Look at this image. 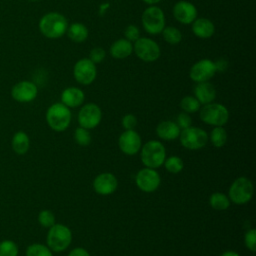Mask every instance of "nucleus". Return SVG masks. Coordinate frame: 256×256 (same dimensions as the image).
<instances>
[{
    "label": "nucleus",
    "mask_w": 256,
    "mask_h": 256,
    "mask_svg": "<svg viewBox=\"0 0 256 256\" xmlns=\"http://www.w3.org/2000/svg\"><path fill=\"white\" fill-rule=\"evenodd\" d=\"M73 75L78 83L82 85H89L96 79V65L88 58L80 59L74 65Z\"/></svg>",
    "instance_id": "nucleus-12"
},
{
    "label": "nucleus",
    "mask_w": 256,
    "mask_h": 256,
    "mask_svg": "<svg viewBox=\"0 0 256 256\" xmlns=\"http://www.w3.org/2000/svg\"><path fill=\"white\" fill-rule=\"evenodd\" d=\"M145 3H147V4H150V5H154V4H156V3H158V2H160L161 0H143Z\"/></svg>",
    "instance_id": "nucleus-42"
},
{
    "label": "nucleus",
    "mask_w": 256,
    "mask_h": 256,
    "mask_svg": "<svg viewBox=\"0 0 256 256\" xmlns=\"http://www.w3.org/2000/svg\"><path fill=\"white\" fill-rule=\"evenodd\" d=\"M254 193L252 181L247 177H238L231 184L228 191V198L236 205H244L248 203Z\"/></svg>",
    "instance_id": "nucleus-6"
},
{
    "label": "nucleus",
    "mask_w": 256,
    "mask_h": 256,
    "mask_svg": "<svg viewBox=\"0 0 256 256\" xmlns=\"http://www.w3.org/2000/svg\"><path fill=\"white\" fill-rule=\"evenodd\" d=\"M200 105L201 104L194 96H185L180 101L181 109L183 110V112H186L188 114L199 111Z\"/></svg>",
    "instance_id": "nucleus-30"
},
{
    "label": "nucleus",
    "mask_w": 256,
    "mask_h": 256,
    "mask_svg": "<svg viewBox=\"0 0 256 256\" xmlns=\"http://www.w3.org/2000/svg\"><path fill=\"white\" fill-rule=\"evenodd\" d=\"M163 165H164L165 169L172 174H177V173L181 172L184 168V162H183L182 158L175 156V155H172V156L166 158Z\"/></svg>",
    "instance_id": "nucleus-28"
},
{
    "label": "nucleus",
    "mask_w": 256,
    "mask_h": 256,
    "mask_svg": "<svg viewBox=\"0 0 256 256\" xmlns=\"http://www.w3.org/2000/svg\"><path fill=\"white\" fill-rule=\"evenodd\" d=\"M220 256H240L236 251H231V250H229V251H225V252H223Z\"/></svg>",
    "instance_id": "nucleus-41"
},
{
    "label": "nucleus",
    "mask_w": 256,
    "mask_h": 256,
    "mask_svg": "<svg viewBox=\"0 0 256 256\" xmlns=\"http://www.w3.org/2000/svg\"><path fill=\"white\" fill-rule=\"evenodd\" d=\"M118 187V180L112 173L103 172L95 177L93 180V189L100 195H110L116 191Z\"/></svg>",
    "instance_id": "nucleus-16"
},
{
    "label": "nucleus",
    "mask_w": 256,
    "mask_h": 256,
    "mask_svg": "<svg viewBox=\"0 0 256 256\" xmlns=\"http://www.w3.org/2000/svg\"><path fill=\"white\" fill-rule=\"evenodd\" d=\"M68 256H90V254H89V252L85 248L77 247V248L72 249L69 252Z\"/></svg>",
    "instance_id": "nucleus-39"
},
{
    "label": "nucleus",
    "mask_w": 256,
    "mask_h": 256,
    "mask_svg": "<svg viewBox=\"0 0 256 256\" xmlns=\"http://www.w3.org/2000/svg\"><path fill=\"white\" fill-rule=\"evenodd\" d=\"M141 21L145 31L151 35L160 34L165 27L164 12L161 8L154 5L144 10Z\"/></svg>",
    "instance_id": "nucleus-8"
},
{
    "label": "nucleus",
    "mask_w": 256,
    "mask_h": 256,
    "mask_svg": "<svg viewBox=\"0 0 256 256\" xmlns=\"http://www.w3.org/2000/svg\"><path fill=\"white\" fill-rule=\"evenodd\" d=\"M80 127L93 129L97 127L102 120V111L95 103H88L81 107L77 116Z\"/></svg>",
    "instance_id": "nucleus-11"
},
{
    "label": "nucleus",
    "mask_w": 256,
    "mask_h": 256,
    "mask_svg": "<svg viewBox=\"0 0 256 256\" xmlns=\"http://www.w3.org/2000/svg\"><path fill=\"white\" fill-rule=\"evenodd\" d=\"M192 31L198 38L207 39L214 34L215 26L207 18H198L192 22Z\"/></svg>",
    "instance_id": "nucleus-21"
},
{
    "label": "nucleus",
    "mask_w": 256,
    "mask_h": 256,
    "mask_svg": "<svg viewBox=\"0 0 256 256\" xmlns=\"http://www.w3.org/2000/svg\"><path fill=\"white\" fill-rule=\"evenodd\" d=\"M85 99L84 92L77 87H68L61 93V103L68 108H76L80 106Z\"/></svg>",
    "instance_id": "nucleus-18"
},
{
    "label": "nucleus",
    "mask_w": 256,
    "mask_h": 256,
    "mask_svg": "<svg viewBox=\"0 0 256 256\" xmlns=\"http://www.w3.org/2000/svg\"><path fill=\"white\" fill-rule=\"evenodd\" d=\"M209 204L215 210L224 211L229 208L231 201L228 198V196L225 195L224 193L215 192V193L211 194V196L209 198Z\"/></svg>",
    "instance_id": "nucleus-25"
},
{
    "label": "nucleus",
    "mask_w": 256,
    "mask_h": 256,
    "mask_svg": "<svg viewBox=\"0 0 256 256\" xmlns=\"http://www.w3.org/2000/svg\"><path fill=\"white\" fill-rule=\"evenodd\" d=\"M214 63H215V66H216V71H223L227 67V62L224 61L223 59H220V60H218L217 62H214Z\"/></svg>",
    "instance_id": "nucleus-40"
},
{
    "label": "nucleus",
    "mask_w": 256,
    "mask_h": 256,
    "mask_svg": "<svg viewBox=\"0 0 256 256\" xmlns=\"http://www.w3.org/2000/svg\"><path fill=\"white\" fill-rule=\"evenodd\" d=\"M70 40L76 43L84 42L88 37V29L87 27L79 22H75L68 26L66 31Z\"/></svg>",
    "instance_id": "nucleus-24"
},
{
    "label": "nucleus",
    "mask_w": 256,
    "mask_h": 256,
    "mask_svg": "<svg viewBox=\"0 0 256 256\" xmlns=\"http://www.w3.org/2000/svg\"><path fill=\"white\" fill-rule=\"evenodd\" d=\"M72 115L70 108L61 102L52 104L46 111V122L48 126L56 131H65L71 123Z\"/></svg>",
    "instance_id": "nucleus-4"
},
{
    "label": "nucleus",
    "mask_w": 256,
    "mask_h": 256,
    "mask_svg": "<svg viewBox=\"0 0 256 256\" xmlns=\"http://www.w3.org/2000/svg\"><path fill=\"white\" fill-rule=\"evenodd\" d=\"M38 222L44 228H50L55 224V215L50 210H42L38 214Z\"/></svg>",
    "instance_id": "nucleus-33"
},
{
    "label": "nucleus",
    "mask_w": 256,
    "mask_h": 256,
    "mask_svg": "<svg viewBox=\"0 0 256 256\" xmlns=\"http://www.w3.org/2000/svg\"><path fill=\"white\" fill-rule=\"evenodd\" d=\"M140 158L145 167L156 169L163 165L166 159V150L164 145L158 140L146 142L140 149Z\"/></svg>",
    "instance_id": "nucleus-3"
},
{
    "label": "nucleus",
    "mask_w": 256,
    "mask_h": 256,
    "mask_svg": "<svg viewBox=\"0 0 256 256\" xmlns=\"http://www.w3.org/2000/svg\"><path fill=\"white\" fill-rule=\"evenodd\" d=\"M135 183L141 191L145 193H151L158 189L161 183V178L155 169L145 167L137 172Z\"/></svg>",
    "instance_id": "nucleus-10"
},
{
    "label": "nucleus",
    "mask_w": 256,
    "mask_h": 256,
    "mask_svg": "<svg viewBox=\"0 0 256 256\" xmlns=\"http://www.w3.org/2000/svg\"><path fill=\"white\" fill-rule=\"evenodd\" d=\"M176 124L178 125V127L183 130L186 129L190 126H192V118L190 117V115L186 112H181L176 119Z\"/></svg>",
    "instance_id": "nucleus-35"
},
{
    "label": "nucleus",
    "mask_w": 256,
    "mask_h": 256,
    "mask_svg": "<svg viewBox=\"0 0 256 256\" xmlns=\"http://www.w3.org/2000/svg\"><path fill=\"white\" fill-rule=\"evenodd\" d=\"M18 246L12 240H3L0 242V256H17Z\"/></svg>",
    "instance_id": "nucleus-31"
},
{
    "label": "nucleus",
    "mask_w": 256,
    "mask_h": 256,
    "mask_svg": "<svg viewBox=\"0 0 256 256\" xmlns=\"http://www.w3.org/2000/svg\"><path fill=\"white\" fill-rule=\"evenodd\" d=\"M199 117L202 122L208 125L214 127L224 126L229 120V111L224 105L211 102L200 107Z\"/></svg>",
    "instance_id": "nucleus-5"
},
{
    "label": "nucleus",
    "mask_w": 256,
    "mask_h": 256,
    "mask_svg": "<svg viewBox=\"0 0 256 256\" xmlns=\"http://www.w3.org/2000/svg\"><path fill=\"white\" fill-rule=\"evenodd\" d=\"M68 28V22L64 15L58 12H49L39 21V30L47 38L56 39L62 37Z\"/></svg>",
    "instance_id": "nucleus-1"
},
{
    "label": "nucleus",
    "mask_w": 256,
    "mask_h": 256,
    "mask_svg": "<svg viewBox=\"0 0 256 256\" xmlns=\"http://www.w3.org/2000/svg\"><path fill=\"white\" fill-rule=\"evenodd\" d=\"M124 35H125V39H127L128 41L135 42L140 37V31L138 27H136L135 25H129L125 28Z\"/></svg>",
    "instance_id": "nucleus-37"
},
{
    "label": "nucleus",
    "mask_w": 256,
    "mask_h": 256,
    "mask_svg": "<svg viewBox=\"0 0 256 256\" xmlns=\"http://www.w3.org/2000/svg\"><path fill=\"white\" fill-rule=\"evenodd\" d=\"M244 243L245 246L251 251L255 252L256 251V230L254 228L249 229L244 236Z\"/></svg>",
    "instance_id": "nucleus-34"
},
{
    "label": "nucleus",
    "mask_w": 256,
    "mask_h": 256,
    "mask_svg": "<svg viewBox=\"0 0 256 256\" xmlns=\"http://www.w3.org/2000/svg\"><path fill=\"white\" fill-rule=\"evenodd\" d=\"M105 56H106V53L104 51L103 48L101 47H95L91 50L90 52V57L89 59L94 63V64H98V63H101L104 59H105Z\"/></svg>",
    "instance_id": "nucleus-36"
},
{
    "label": "nucleus",
    "mask_w": 256,
    "mask_h": 256,
    "mask_svg": "<svg viewBox=\"0 0 256 256\" xmlns=\"http://www.w3.org/2000/svg\"><path fill=\"white\" fill-rule=\"evenodd\" d=\"M38 94L37 86L31 81H20L11 89L12 98L20 103H28L33 101Z\"/></svg>",
    "instance_id": "nucleus-15"
},
{
    "label": "nucleus",
    "mask_w": 256,
    "mask_h": 256,
    "mask_svg": "<svg viewBox=\"0 0 256 256\" xmlns=\"http://www.w3.org/2000/svg\"><path fill=\"white\" fill-rule=\"evenodd\" d=\"M118 146L124 154L133 156L140 151L142 147V140L140 135L134 129L125 130L118 138Z\"/></svg>",
    "instance_id": "nucleus-14"
},
{
    "label": "nucleus",
    "mask_w": 256,
    "mask_h": 256,
    "mask_svg": "<svg viewBox=\"0 0 256 256\" xmlns=\"http://www.w3.org/2000/svg\"><path fill=\"white\" fill-rule=\"evenodd\" d=\"M72 242V232L64 224L55 223L48 230L46 243L52 252L60 253L66 250Z\"/></svg>",
    "instance_id": "nucleus-2"
},
{
    "label": "nucleus",
    "mask_w": 256,
    "mask_h": 256,
    "mask_svg": "<svg viewBox=\"0 0 256 256\" xmlns=\"http://www.w3.org/2000/svg\"><path fill=\"white\" fill-rule=\"evenodd\" d=\"M209 140L216 148L223 147L227 142V132L223 126L214 127L209 135Z\"/></svg>",
    "instance_id": "nucleus-26"
},
{
    "label": "nucleus",
    "mask_w": 256,
    "mask_h": 256,
    "mask_svg": "<svg viewBox=\"0 0 256 256\" xmlns=\"http://www.w3.org/2000/svg\"><path fill=\"white\" fill-rule=\"evenodd\" d=\"M161 33L163 35L164 40L169 44L175 45V44L180 43L182 40V33L176 27H173V26L164 27V29L162 30Z\"/></svg>",
    "instance_id": "nucleus-27"
},
{
    "label": "nucleus",
    "mask_w": 256,
    "mask_h": 256,
    "mask_svg": "<svg viewBox=\"0 0 256 256\" xmlns=\"http://www.w3.org/2000/svg\"><path fill=\"white\" fill-rule=\"evenodd\" d=\"M110 55L115 59H125L133 52V45L125 38L116 40L110 47Z\"/></svg>",
    "instance_id": "nucleus-22"
},
{
    "label": "nucleus",
    "mask_w": 256,
    "mask_h": 256,
    "mask_svg": "<svg viewBox=\"0 0 256 256\" xmlns=\"http://www.w3.org/2000/svg\"><path fill=\"white\" fill-rule=\"evenodd\" d=\"M26 256H53V254L47 245L33 243L27 247Z\"/></svg>",
    "instance_id": "nucleus-29"
},
{
    "label": "nucleus",
    "mask_w": 256,
    "mask_h": 256,
    "mask_svg": "<svg viewBox=\"0 0 256 256\" xmlns=\"http://www.w3.org/2000/svg\"><path fill=\"white\" fill-rule=\"evenodd\" d=\"M137 125V118L134 114H126L122 118V126L125 130H133Z\"/></svg>",
    "instance_id": "nucleus-38"
},
{
    "label": "nucleus",
    "mask_w": 256,
    "mask_h": 256,
    "mask_svg": "<svg viewBox=\"0 0 256 256\" xmlns=\"http://www.w3.org/2000/svg\"><path fill=\"white\" fill-rule=\"evenodd\" d=\"M179 139L184 148L188 150H199L207 144L208 134L202 128L190 126L180 131Z\"/></svg>",
    "instance_id": "nucleus-7"
},
{
    "label": "nucleus",
    "mask_w": 256,
    "mask_h": 256,
    "mask_svg": "<svg viewBox=\"0 0 256 256\" xmlns=\"http://www.w3.org/2000/svg\"><path fill=\"white\" fill-rule=\"evenodd\" d=\"M133 51L144 62H154L161 55L159 45L147 37H139L133 45Z\"/></svg>",
    "instance_id": "nucleus-9"
},
{
    "label": "nucleus",
    "mask_w": 256,
    "mask_h": 256,
    "mask_svg": "<svg viewBox=\"0 0 256 256\" xmlns=\"http://www.w3.org/2000/svg\"><path fill=\"white\" fill-rule=\"evenodd\" d=\"M13 151L18 155H24L27 153L30 147V139L29 136L24 131H17L11 141Z\"/></svg>",
    "instance_id": "nucleus-23"
},
{
    "label": "nucleus",
    "mask_w": 256,
    "mask_h": 256,
    "mask_svg": "<svg viewBox=\"0 0 256 256\" xmlns=\"http://www.w3.org/2000/svg\"><path fill=\"white\" fill-rule=\"evenodd\" d=\"M181 129L178 127L176 122L173 121H162L156 127L157 136L165 141H173L179 137Z\"/></svg>",
    "instance_id": "nucleus-20"
},
{
    "label": "nucleus",
    "mask_w": 256,
    "mask_h": 256,
    "mask_svg": "<svg viewBox=\"0 0 256 256\" xmlns=\"http://www.w3.org/2000/svg\"><path fill=\"white\" fill-rule=\"evenodd\" d=\"M215 63L210 59H201L197 61L190 69L189 77L196 83L210 80L216 73Z\"/></svg>",
    "instance_id": "nucleus-13"
},
{
    "label": "nucleus",
    "mask_w": 256,
    "mask_h": 256,
    "mask_svg": "<svg viewBox=\"0 0 256 256\" xmlns=\"http://www.w3.org/2000/svg\"><path fill=\"white\" fill-rule=\"evenodd\" d=\"M195 98L199 101L200 104H208L214 101L216 98V89L213 84L210 82H200L194 88Z\"/></svg>",
    "instance_id": "nucleus-19"
},
{
    "label": "nucleus",
    "mask_w": 256,
    "mask_h": 256,
    "mask_svg": "<svg viewBox=\"0 0 256 256\" xmlns=\"http://www.w3.org/2000/svg\"><path fill=\"white\" fill-rule=\"evenodd\" d=\"M75 142L80 146H88L91 143V134L88 129L78 127L74 132Z\"/></svg>",
    "instance_id": "nucleus-32"
},
{
    "label": "nucleus",
    "mask_w": 256,
    "mask_h": 256,
    "mask_svg": "<svg viewBox=\"0 0 256 256\" xmlns=\"http://www.w3.org/2000/svg\"><path fill=\"white\" fill-rule=\"evenodd\" d=\"M28 1H30V2H37V1H40V0H28Z\"/></svg>",
    "instance_id": "nucleus-43"
},
{
    "label": "nucleus",
    "mask_w": 256,
    "mask_h": 256,
    "mask_svg": "<svg viewBox=\"0 0 256 256\" xmlns=\"http://www.w3.org/2000/svg\"><path fill=\"white\" fill-rule=\"evenodd\" d=\"M196 7L188 1H178L173 6V16L174 18L182 24H190L197 18Z\"/></svg>",
    "instance_id": "nucleus-17"
}]
</instances>
